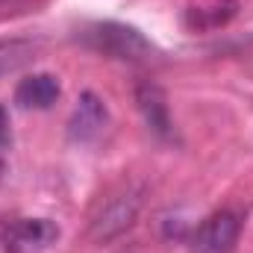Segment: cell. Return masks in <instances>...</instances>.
I'll list each match as a JSON object with an SVG mask.
<instances>
[{
	"mask_svg": "<svg viewBox=\"0 0 253 253\" xmlns=\"http://www.w3.org/2000/svg\"><path fill=\"white\" fill-rule=\"evenodd\" d=\"M39 0H0V18H9V15H24L36 6Z\"/></svg>",
	"mask_w": 253,
	"mask_h": 253,
	"instance_id": "11",
	"label": "cell"
},
{
	"mask_svg": "<svg viewBox=\"0 0 253 253\" xmlns=\"http://www.w3.org/2000/svg\"><path fill=\"white\" fill-rule=\"evenodd\" d=\"M239 15V0H191L186 6V27L191 33H212Z\"/></svg>",
	"mask_w": 253,
	"mask_h": 253,
	"instance_id": "5",
	"label": "cell"
},
{
	"mask_svg": "<svg viewBox=\"0 0 253 253\" xmlns=\"http://www.w3.org/2000/svg\"><path fill=\"white\" fill-rule=\"evenodd\" d=\"M80 39L103 53V56H112V59H121V62H132V65H141V62H150L156 56V47L129 24H118V21H100V24H88Z\"/></svg>",
	"mask_w": 253,
	"mask_h": 253,
	"instance_id": "1",
	"label": "cell"
},
{
	"mask_svg": "<svg viewBox=\"0 0 253 253\" xmlns=\"http://www.w3.org/2000/svg\"><path fill=\"white\" fill-rule=\"evenodd\" d=\"M141 200H144V189L135 186V183H124L115 191H109L97 203V209L91 212V221H88L91 239L94 242H112V239H118L124 230H129L135 224Z\"/></svg>",
	"mask_w": 253,
	"mask_h": 253,
	"instance_id": "2",
	"label": "cell"
},
{
	"mask_svg": "<svg viewBox=\"0 0 253 253\" xmlns=\"http://www.w3.org/2000/svg\"><path fill=\"white\" fill-rule=\"evenodd\" d=\"M242 233V221L236 212L221 209L212 212L189 239V253H233Z\"/></svg>",
	"mask_w": 253,
	"mask_h": 253,
	"instance_id": "3",
	"label": "cell"
},
{
	"mask_svg": "<svg viewBox=\"0 0 253 253\" xmlns=\"http://www.w3.org/2000/svg\"><path fill=\"white\" fill-rule=\"evenodd\" d=\"M59 227L47 218H18L3 233V251L6 253H42L56 245Z\"/></svg>",
	"mask_w": 253,
	"mask_h": 253,
	"instance_id": "4",
	"label": "cell"
},
{
	"mask_svg": "<svg viewBox=\"0 0 253 253\" xmlns=\"http://www.w3.org/2000/svg\"><path fill=\"white\" fill-rule=\"evenodd\" d=\"M59 80L53 74H33L18 83L15 88V103L24 109H47L59 100Z\"/></svg>",
	"mask_w": 253,
	"mask_h": 253,
	"instance_id": "8",
	"label": "cell"
},
{
	"mask_svg": "<svg viewBox=\"0 0 253 253\" xmlns=\"http://www.w3.org/2000/svg\"><path fill=\"white\" fill-rule=\"evenodd\" d=\"M135 103L144 115V124L150 126L159 138H171L174 135V121L168 112V97L156 83H141L135 88Z\"/></svg>",
	"mask_w": 253,
	"mask_h": 253,
	"instance_id": "7",
	"label": "cell"
},
{
	"mask_svg": "<svg viewBox=\"0 0 253 253\" xmlns=\"http://www.w3.org/2000/svg\"><path fill=\"white\" fill-rule=\"evenodd\" d=\"M106 121H109V112H106L103 100H100L94 91H85V94L80 97L74 115H71L68 132H71L74 141H94V138L103 132Z\"/></svg>",
	"mask_w": 253,
	"mask_h": 253,
	"instance_id": "6",
	"label": "cell"
},
{
	"mask_svg": "<svg viewBox=\"0 0 253 253\" xmlns=\"http://www.w3.org/2000/svg\"><path fill=\"white\" fill-rule=\"evenodd\" d=\"M9 141H12V135H9V115H6V109L0 106V174H3V168H6Z\"/></svg>",
	"mask_w": 253,
	"mask_h": 253,
	"instance_id": "10",
	"label": "cell"
},
{
	"mask_svg": "<svg viewBox=\"0 0 253 253\" xmlns=\"http://www.w3.org/2000/svg\"><path fill=\"white\" fill-rule=\"evenodd\" d=\"M36 53V44L33 42H3L0 44V77L18 71L24 62H30Z\"/></svg>",
	"mask_w": 253,
	"mask_h": 253,
	"instance_id": "9",
	"label": "cell"
}]
</instances>
